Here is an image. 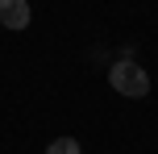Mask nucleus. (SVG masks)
Returning a JSON list of instances; mask_svg holds the SVG:
<instances>
[{
  "label": "nucleus",
  "mask_w": 158,
  "mask_h": 154,
  "mask_svg": "<svg viewBox=\"0 0 158 154\" xmlns=\"http://www.w3.org/2000/svg\"><path fill=\"white\" fill-rule=\"evenodd\" d=\"M108 83L121 92V96H129V100H142L146 92H150V75H146V67L129 63V58H121V63L108 67Z\"/></svg>",
  "instance_id": "f257e3e1"
},
{
  "label": "nucleus",
  "mask_w": 158,
  "mask_h": 154,
  "mask_svg": "<svg viewBox=\"0 0 158 154\" xmlns=\"http://www.w3.org/2000/svg\"><path fill=\"white\" fill-rule=\"evenodd\" d=\"M29 0H0V25L4 29H25L29 25Z\"/></svg>",
  "instance_id": "f03ea898"
},
{
  "label": "nucleus",
  "mask_w": 158,
  "mask_h": 154,
  "mask_svg": "<svg viewBox=\"0 0 158 154\" xmlns=\"http://www.w3.org/2000/svg\"><path fill=\"white\" fill-rule=\"evenodd\" d=\"M46 154H79V142L75 138H54L46 146Z\"/></svg>",
  "instance_id": "7ed1b4c3"
}]
</instances>
